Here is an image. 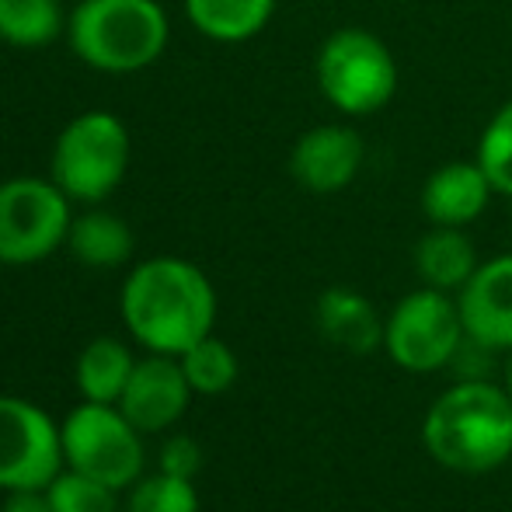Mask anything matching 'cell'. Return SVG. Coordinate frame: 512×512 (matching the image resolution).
Listing matches in <instances>:
<instances>
[{"instance_id": "cell-1", "label": "cell", "mask_w": 512, "mask_h": 512, "mask_svg": "<svg viewBox=\"0 0 512 512\" xmlns=\"http://www.w3.org/2000/svg\"><path fill=\"white\" fill-rule=\"evenodd\" d=\"M119 314L140 349L182 356L213 335L216 290L196 262L157 255L133 265L119 293Z\"/></svg>"}, {"instance_id": "cell-2", "label": "cell", "mask_w": 512, "mask_h": 512, "mask_svg": "<svg viewBox=\"0 0 512 512\" xmlns=\"http://www.w3.org/2000/svg\"><path fill=\"white\" fill-rule=\"evenodd\" d=\"M422 446L453 474H492L512 457V398L492 377H460L429 405Z\"/></svg>"}, {"instance_id": "cell-3", "label": "cell", "mask_w": 512, "mask_h": 512, "mask_svg": "<svg viewBox=\"0 0 512 512\" xmlns=\"http://www.w3.org/2000/svg\"><path fill=\"white\" fill-rule=\"evenodd\" d=\"M67 42L98 74H140L171 42V21L157 0H77L67 18Z\"/></svg>"}, {"instance_id": "cell-4", "label": "cell", "mask_w": 512, "mask_h": 512, "mask_svg": "<svg viewBox=\"0 0 512 512\" xmlns=\"http://www.w3.org/2000/svg\"><path fill=\"white\" fill-rule=\"evenodd\" d=\"M314 81L321 98L349 119L384 112L401 84L394 49L363 25L335 28L321 42L314 60Z\"/></svg>"}, {"instance_id": "cell-5", "label": "cell", "mask_w": 512, "mask_h": 512, "mask_svg": "<svg viewBox=\"0 0 512 512\" xmlns=\"http://www.w3.org/2000/svg\"><path fill=\"white\" fill-rule=\"evenodd\" d=\"M133 161V136L126 122L105 108L81 112L63 126L53 143L49 178L70 196V203L98 206L122 185Z\"/></svg>"}, {"instance_id": "cell-6", "label": "cell", "mask_w": 512, "mask_h": 512, "mask_svg": "<svg viewBox=\"0 0 512 512\" xmlns=\"http://www.w3.org/2000/svg\"><path fill=\"white\" fill-rule=\"evenodd\" d=\"M60 432L63 460L70 471L88 474L115 492H129L143 478V464H147L143 432L122 415L119 405L81 401L60 422Z\"/></svg>"}, {"instance_id": "cell-7", "label": "cell", "mask_w": 512, "mask_h": 512, "mask_svg": "<svg viewBox=\"0 0 512 512\" xmlns=\"http://www.w3.org/2000/svg\"><path fill=\"white\" fill-rule=\"evenodd\" d=\"M464 342V317L453 293L418 286L384 317V352L405 373L446 370L464 349Z\"/></svg>"}, {"instance_id": "cell-8", "label": "cell", "mask_w": 512, "mask_h": 512, "mask_svg": "<svg viewBox=\"0 0 512 512\" xmlns=\"http://www.w3.org/2000/svg\"><path fill=\"white\" fill-rule=\"evenodd\" d=\"M74 203L53 182L39 175H18L0 182V265H35L67 244Z\"/></svg>"}, {"instance_id": "cell-9", "label": "cell", "mask_w": 512, "mask_h": 512, "mask_svg": "<svg viewBox=\"0 0 512 512\" xmlns=\"http://www.w3.org/2000/svg\"><path fill=\"white\" fill-rule=\"evenodd\" d=\"M63 460V432L46 408L0 394V492H46Z\"/></svg>"}, {"instance_id": "cell-10", "label": "cell", "mask_w": 512, "mask_h": 512, "mask_svg": "<svg viewBox=\"0 0 512 512\" xmlns=\"http://www.w3.org/2000/svg\"><path fill=\"white\" fill-rule=\"evenodd\" d=\"M366 140L349 122H321L297 136L290 150V178L310 196H335L359 178Z\"/></svg>"}, {"instance_id": "cell-11", "label": "cell", "mask_w": 512, "mask_h": 512, "mask_svg": "<svg viewBox=\"0 0 512 512\" xmlns=\"http://www.w3.org/2000/svg\"><path fill=\"white\" fill-rule=\"evenodd\" d=\"M192 387L185 380V370L178 356H150L136 359V370L129 377L126 391L119 398V408L143 436H157L168 432L192 405Z\"/></svg>"}, {"instance_id": "cell-12", "label": "cell", "mask_w": 512, "mask_h": 512, "mask_svg": "<svg viewBox=\"0 0 512 512\" xmlns=\"http://www.w3.org/2000/svg\"><path fill=\"white\" fill-rule=\"evenodd\" d=\"M464 331L492 352H512V251L485 258L457 293Z\"/></svg>"}, {"instance_id": "cell-13", "label": "cell", "mask_w": 512, "mask_h": 512, "mask_svg": "<svg viewBox=\"0 0 512 512\" xmlns=\"http://www.w3.org/2000/svg\"><path fill=\"white\" fill-rule=\"evenodd\" d=\"M495 189L481 164L474 161H446L422 182L418 206L432 227H471L492 206Z\"/></svg>"}, {"instance_id": "cell-14", "label": "cell", "mask_w": 512, "mask_h": 512, "mask_svg": "<svg viewBox=\"0 0 512 512\" xmlns=\"http://www.w3.org/2000/svg\"><path fill=\"white\" fill-rule=\"evenodd\" d=\"M314 321L331 345L352 356H370L384 349V317L377 314L366 293L352 286H328L314 304Z\"/></svg>"}, {"instance_id": "cell-15", "label": "cell", "mask_w": 512, "mask_h": 512, "mask_svg": "<svg viewBox=\"0 0 512 512\" xmlns=\"http://www.w3.org/2000/svg\"><path fill=\"white\" fill-rule=\"evenodd\" d=\"M411 265H415V276L422 286L457 297L478 272L481 255L474 248L467 227H429L415 241Z\"/></svg>"}, {"instance_id": "cell-16", "label": "cell", "mask_w": 512, "mask_h": 512, "mask_svg": "<svg viewBox=\"0 0 512 512\" xmlns=\"http://www.w3.org/2000/svg\"><path fill=\"white\" fill-rule=\"evenodd\" d=\"M67 248L88 269H119V265H126L133 258L136 237L133 227L119 213H108L102 206H88L70 223Z\"/></svg>"}, {"instance_id": "cell-17", "label": "cell", "mask_w": 512, "mask_h": 512, "mask_svg": "<svg viewBox=\"0 0 512 512\" xmlns=\"http://www.w3.org/2000/svg\"><path fill=\"white\" fill-rule=\"evenodd\" d=\"M192 28L220 46H241L265 32L276 14V0H185Z\"/></svg>"}, {"instance_id": "cell-18", "label": "cell", "mask_w": 512, "mask_h": 512, "mask_svg": "<svg viewBox=\"0 0 512 512\" xmlns=\"http://www.w3.org/2000/svg\"><path fill=\"white\" fill-rule=\"evenodd\" d=\"M136 370V356L122 338L102 335L95 342L84 345L74 366V384L84 401H98V405H119L122 391H126L129 377Z\"/></svg>"}, {"instance_id": "cell-19", "label": "cell", "mask_w": 512, "mask_h": 512, "mask_svg": "<svg viewBox=\"0 0 512 512\" xmlns=\"http://www.w3.org/2000/svg\"><path fill=\"white\" fill-rule=\"evenodd\" d=\"M60 0H0V42L14 49H42L67 35Z\"/></svg>"}, {"instance_id": "cell-20", "label": "cell", "mask_w": 512, "mask_h": 512, "mask_svg": "<svg viewBox=\"0 0 512 512\" xmlns=\"http://www.w3.org/2000/svg\"><path fill=\"white\" fill-rule=\"evenodd\" d=\"M178 363H182L189 387L196 394H203V398L227 394L230 387L237 384V373H241V363H237L234 349L216 335H206L203 342H196L189 352H182Z\"/></svg>"}, {"instance_id": "cell-21", "label": "cell", "mask_w": 512, "mask_h": 512, "mask_svg": "<svg viewBox=\"0 0 512 512\" xmlns=\"http://www.w3.org/2000/svg\"><path fill=\"white\" fill-rule=\"evenodd\" d=\"M474 161L488 175L495 196L512 199V98H506L485 122L474 147Z\"/></svg>"}, {"instance_id": "cell-22", "label": "cell", "mask_w": 512, "mask_h": 512, "mask_svg": "<svg viewBox=\"0 0 512 512\" xmlns=\"http://www.w3.org/2000/svg\"><path fill=\"white\" fill-rule=\"evenodd\" d=\"M122 512H199V492L192 478L157 471L129 488Z\"/></svg>"}, {"instance_id": "cell-23", "label": "cell", "mask_w": 512, "mask_h": 512, "mask_svg": "<svg viewBox=\"0 0 512 512\" xmlns=\"http://www.w3.org/2000/svg\"><path fill=\"white\" fill-rule=\"evenodd\" d=\"M46 495L53 512H122L115 488L88 478V474L70 471V467H63L56 474V481L46 488Z\"/></svg>"}, {"instance_id": "cell-24", "label": "cell", "mask_w": 512, "mask_h": 512, "mask_svg": "<svg viewBox=\"0 0 512 512\" xmlns=\"http://www.w3.org/2000/svg\"><path fill=\"white\" fill-rule=\"evenodd\" d=\"M203 467V446L192 436H171L161 446V471L178 474V478H196Z\"/></svg>"}, {"instance_id": "cell-25", "label": "cell", "mask_w": 512, "mask_h": 512, "mask_svg": "<svg viewBox=\"0 0 512 512\" xmlns=\"http://www.w3.org/2000/svg\"><path fill=\"white\" fill-rule=\"evenodd\" d=\"M0 512H53V506H49L46 492H35V488H28V492H7Z\"/></svg>"}, {"instance_id": "cell-26", "label": "cell", "mask_w": 512, "mask_h": 512, "mask_svg": "<svg viewBox=\"0 0 512 512\" xmlns=\"http://www.w3.org/2000/svg\"><path fill=\"white\" fill-rule=\"evenodd\" d=\"M502 387H506V394L512 398V352H506V366H502Z\"/></svg>"}]
</instances>
